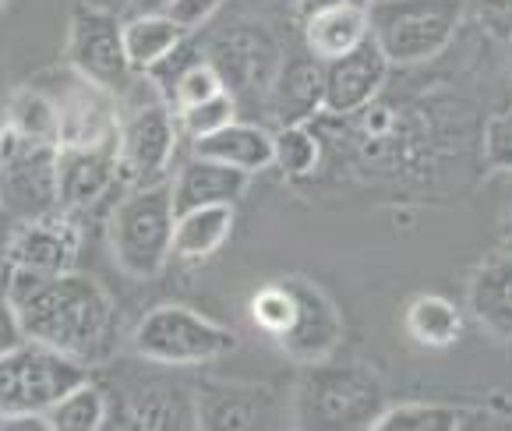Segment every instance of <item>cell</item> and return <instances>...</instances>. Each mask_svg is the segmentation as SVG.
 I'll return each instance as SVG.
<instances>
[{"mask_svg": "<svg viewBox=\"0 0 512 431\" xmlns=\"http://www.w3.org/2000/svg\"><path fill=\"white\" fill-rule=\"evenodd\" d=\"M174 106L166 103L152 78L135 82L121 96V128H117V177L121 188H145L166 181V170L181 142Z\"/></svg>", "mask_w": 512, "mask_h": 431, "instance_id": "cell-2", "label": "cell"}, {"mask_svg": "<svg viewBox=\"0 0 512 431\" xmlns=\"http://www.w3.org/2000/svg\"><path fill=\"white\" fill-rule=\"evenodd\" d=\"M463 18L467 0H375L368 8L371 39L382 46L392 68L435 61L449 50Z\"/></svg>", "mask_w": 512, "mask_h": 431, "instance_id": "cell-4", "label": "cell"}, {"mask_svg": "<svg viewBox=\"0 0 512 431\" xmlns=\"http://www.w3.org/2000/svg\"><path fill=\"white\" fill-rule=\"evenodd\" d=\"M0 424H4V417H0Z\"/></svg>", "mask_w": 512, "mask_h": 431, "instance_id": "cell-42", "label": "cell"}, {"mask_svg": "<svg viewBox=\"0 0 512 431\" xmlns=\"http://www.w3.org/2000/svg\"><path fill=\"white\" fill-rule=\"evenodd\" d=\"M209 64L219 71V78H223L226 89L234 92V99L241 89L269 92L279 75L272 39L265 32H251V29L230 32V36L216 39L209 46Z\"/></svg>", "mask_w": 512, "mask_h": 431, "instance_id": "cell-15", "label": "cell"}, {"mask_svg": "<svg viewBox=\"0 0 512 431\" xmlns=\"http://www.w3.org/2000/svg\"><path fill=\"white\" fill-rule=\"evenodd\" d=\"M0 8H8V0H0Z\"/></svg>", "mask_w": 512, "mask_h": 431, "instance_id": "cell-39", "label": "cell"}, {"mask_svg": "<svg viewBox=\"0 0 512 431\" xmlns=\"http://www.w3.org/2000/svg\"><path fill=\"white\" fill-rule=\"evenodd\" d=\"M89 382V364L53 350L39 340H22L8 354H0V417L39 414Z\"/></svg>", "mask_w": 512, "mask_h": 431, "instance_id": "cell-5", "label": "cell"}, {"mask_svg": "<svg viewBox=\"0 0 512 431\" xmlns=\"http://www.w3.org/2000/svg\"><path fill=\"white\" fill-rule=\"evenodd\" d=\"M290 294H294V322L287 326V333L279 336V347L290 361L297 364H322L332 357V350L343 340V315L332 304V297L322 287H315L311 280L294 276Z\"/></svg>", "mask_w": 512, "mask_h": 431, "instance_id": "cell-11", "label": "cell"}, {"mask_svg": "<svg viewBox=\"0 0 512 431\" xmlns=\"http://www.w3.org/2000/svg\"><path fill=\"white\" fill-rule=\"evenodd\" d=\"M191 152L226 163V167H237L244 174H262V170L272 167V131L258 128V124L230 121L212 135L195 138Z\"/></svg>", "mask_w": 512, "mask_h": 431, "instance_id": "cell-20", "label": "cell"}, {"mask_svg": "<svg viewBox=\"0 0 512 431\" xmlns=\"http://www.w3.org/2000/svg\"><path fill=\"white\" fill-rule=\"evenodd\" d=\"M248 177L251 174H244V170L191 152V159L177 167L174 177L177 216L188 209H202V205H237V198L248 191Z\"/></svg>", "mask_w": 512, "mask_h": 431, "instance_id": "cell-17", "label": "cell"}, {"mask_svg": "<svg viewBox=\"0 0 512 431\" xmlns=\"http://www.w3.org/2000/svg\"><path fill=\"white\" fill-rule=\"evenodd\" d=\"M68 64L96 85L124 96L135 85V68L124 50V18L99 4H78L68 25Z\"/></svg>", "mask_w": 512, "mask_h": 431, "instance_id": "cell-10", "label": "cell"}, {"mask_svg": "<svg viewBox=\"0 0 512 431\" xmlns=\"http://www.w3.org/2000/svg\"><path fill=\"white\" fill-rule=\"evenodd\" d=\"M304 46L308 53H315L318 61H336L343 53H350L357 43L371 36L368 11L354 8V4H336L329 11L304 18Z\"/></svg>", "mask_w": 512, "mask_h": 431, "instance_id": "cell-22", "label": "cell"}, {"mask_svg": "<svg viewBox=\"0 0 512 431\" xmlns=\"http://www.w3.org/2000/svg\"><path fill=\"white\" fill-rule=\"evenodd\" d=\"M322 82L325 61H318L315 53L287 61L269 89L272 117L279 124H308V117L322 110Z\"/></svg>", "mask_w": 512, "mask_h": 431, "instance_id": "cell-19", "label": "cell"}, {"mask_svg": "<svg viewBox=\"0 0 512 431\" xmlns=\"http://www.w3.org/2000/svg\"><path fill=\"white\" fill-rule=\"evenodd\" d=\"M78 244H82V230H78L75 216L61 209L43 220L22 223V230L8 244V262L46 276H61L75 269Z\"/></svg>", "mask_w": 512, "mask_h": 431, "instance_id": "cell-14", "label": "cell"}, {"mask_svg": "<svg viewBox=\"0 0 512 431\" xmlns=\"http://www.w3.org/2000/svg\"><path fill=\"white\" fill-rule=\"evenodd\" d=\"M174 181L131 188L110 212V248L113 258L131 280H156L166 258L174 255Z\"/></svg>", "mask_w": 512, "mask_h": 431, "instance_id": "cell-3", "label": "cell"}, {"mask_svg": "<svg viewBox=\"0 0 512 431\" xmlns=\"http://www.w3.org/2000/svg\"><path fill=\"white\" fill-rule=\"evenodd\" d=\"M389 57L375 39H364L350 53L325 61V82H322V114L329 117H350L368 110L371 99L382 92L389 78Z\"/></svg>", "mask_w": 512, "mask_h": 431, "instance_id": "cell-12", "label": "cell"}, {"mask_svg": "<svg viewBox=\"0 0 512 431\" xmlns=\"http://www.w3.org/2000/svg\"><path fill=\"white\" fill-rule=\"evenodd\" d=\"M191 32L170 15H128L124 18V50L135 75H149L159 61H166Z\"/></svg>", "mask_w": 512, "mask_h": 431, "instance_id": "cell-23", "label": "cell"}, {"mask_svg": "<svg viewBox=\"0 0 512 431\" xmlns=\"http://www.w3.org/2000/svg\"><path fill=\"white\" fill-rule=\"evenodd\" d=\"M223 78H219V71L209 64V57H202V61H195L191 68H184L181 75L174 78V82L166 85V103L174 106V114L177 110H184V106H195L202 103V99L216 96V92H223Z\"/></svg>", "mask_w": 512, "mask_h": 431, "instance_id": "cell-30", "label": "cell"}, {"mask_svg": "<svg viewBox=\"0 0 512 431\" xmlns=\"http://www.w3.org/2000/svg\"><path fill=\"white\" fill-rule=\"evenodd\" d=\"M22 340H29L25 329H22V315H18V308L8 297V290L0 287V354H8V350L18 347Z\"/></svg>", "mask_w": 512, "mask_h": 431, "instance_id": "cell-35", "label": "cell"}, {"mask_svg": "<svg viewBox=\"0 0 512 431\" xmlns=\"http://www.w3.org/2000/svg\"><path fill=\"white\" fill-rule=\"evenodd\" d=\"M0 131H4V117H0Z\"/></svg>", "mask_w": 512, "mask_h": 431, "instance_id": "cell-41", "label": "cell"}, {"mask_svg": "<svg viewBox=\"0 0 512 431\" xmlns=\"http://www.w3.org/2000/svg\"><path fill=\"white\" fill-rule=\"evenodd\" d=\"M234 234V205H202L177 216L174 227V255L184 262L212 258Z\"/></svg>", "mask_w": 512, "mask_h": 431, "instance_id": "cell-24", "label": "cell"}, {"mask_svg": "<svg viewBox=\"0 0 512 431\" xmlns=\"http://www.w3.org/2000/svg\"><path fill=\"white\" fill-rule=\"evenodd\" d=\"M106 417H110V403L96 382H82L46 410L50 431H99L106 428Z\"/></svg>", "mask_w": 512, "mask_h": 431, "instance_id": "cell-28", "label": "cell"}, {"mask_svg": "<svg viewBox=\"0 0 512 431\" xmlns=\"http://www.w3.org/2000/svg\"><path fill=\"white\" fill-rule=\"evenodd\" d=\"M131 347L142 361L166 364V368H195L237 350V336L188 304H159L142 315L131 333Z\"/></svg>", "mask_w": 512, "mask_h": 431, "instance_id": "cell-7", "label": "cell"}, {"mask_svg": "<svg viewBox=\"0 0 512 431\" xmlns=\"http://www.w3.org/2000/svg\"><path fill=\"white\" fill-rule=\"evenodd\" d=\"M57 159V142L25 138L11 128L0 131V209L22 223L61 212Z\"/></svg>", "mask_w": 512, "mask_h": 431, "instance_id": "cell-8", "label": "cell"}, {"mask_svg": "<svg viewBox=\"0 0 512 431\" xmlns=\"http://www.w3.org/2000/svg\"><path fill=\"white\" fill-rule=\"evenodd\" d=\"M481 152H484V167L488 170L505 174V177L512 174V106L484 124Z\"/></svg>", "mask_w": 512, "mask_h": 431, "instance_id": "cell-32", "label": "cell"}, {"mask_svg": "<svg viewBox=\"0 0 512 431\" xmlns=\"http://www.w3.org/2000/svg\"><path fill=\"white\" fill-rule=\"evenodd\" d=\"M403 326H407L410 340L421 343V347H452L463 333V315L460 308L442 294H417L407 304V315H403Z\"/></svg>", "mask_w": 512, "mask_h": 431, "instance_id": "cell-25", "label": "cell"}, {"mask_svg": "<svg viewBox=\"0 0 512 431\" xmlns=\"http://www.w3.org/2000/svg\"><path fill=\"white\" fill-rule=\"evenodd\" d=\"M467 15L498 43H512V0H467Z\"/></svg>", "mask_w": 512, "mask_h": 431, "instance_id": "cell-33", "label": "cell"}, {"mask_svg": "<svg viewBox=\"0 0 512 431\" xmlns=\"http://www.w3.org/2000/svg\"><path fill=\"white\" fill-rule=\"evenodd\" d=\"M0 117H4V128L18 131V135L61 145V114H57V103H53L50 92L39 89L36 82L11 92Z\"/></svg>", "mask_w": 512, "mask_h": 431, "instance_id": "cell-26", "label": "cell"}, {"mask_svg": "<svg viewBox=\"0 0 512 431\" xmlns=\"http://www.w3.org/2000/svg\"><path fill=\"white\" fill-rule=\"evenodd\" d=\"M39 89H46L61 114V145H103L117 142L121 128V96L82 71L68 64L64 71H46L36 78Z\"/></svg>", "mask_w": 512, "mask_h": 431, "instance_id": "cell-9", "label": "cell"}, {"mask_svg": "<svg viewBox=\"0 0 512 431\" xmlns=\"http://www.w3.org/2000/svg\"><path fill=\"white\" fill-rule=\"evenodd\" d=\"M57 184H61L64 212L78 216V212L96 209L113 188H121V177H117V142L61 145Z\"/></svg>", "mask_w": 512, "mask_h": 431, "instance_id": "cell-13", "label": "cell"}, {"mask_svg": "<svg viewBox=\"0 0 512 431\" xmlns=\"http://www.w3.org/2000/svg\"><path fill=\"white\" fill-rule=\"evenodd\" d=\"M230 121H237V99L230 89L216 92V96L202 99V103H195V106L177 110V128H181V135L191 138V142L226 128Z\"/></svg>", "mask_w": 512, "mask_h": 431, "instance_id": "cell-29", "label": "cell"}, {"mask_svg": "<svg viewBox=\"0 0 512 431\" xmlns=\"http://www.w3.org/2000/svg\"><path fill=\"white\" fill-rule=\"evenodd\" d=\"M322 163V142L308 124H279L272 131V167L290 181L311 177Z\"/></svg>", "mask_w": 512, "mask_h": 431, "instance_id": "cell-27", "label": "cell"}, {"mask_svg": "<svg viewBox=\"0 0 512 431\" xmlns=\"http://www.w3.org/2000/svg\"><path fill=\"white\" fill-rule=\"evenodd\" d=\"M219 8H223V0H174L166 15L174 18L177 25H184L188 32H198Z\"/></svg>", "mask_w": 512, "mask_h": 431, "instance_id": "cell-34", "label": "cell"}, {"mask_svg": "<svg viewBox=\"0 0 512 431\" xmlns=\"http://www.w3.org/2000/svg\"><path fill=\"white\" fill-rule=\"evenodd\" d=\"M385 410V389L378 375L361 364L329 368L308 364L297 386V421L304 428H375Z\"/></svg>", "mask_w": 512, "mask_h": 431, "instance_id": "cell-6", "label": "cell"}, {"mask_svg": "<svg viewBox=\"0 0 512 431\" xmlns=\"http://www.w3.org/2000/svg\"><path fill=\"white\" fill-rule=\"evenodd\" d=\"M198 428H262L276 421V407L265 389L244 386H198L195 393Z\"/></svg>", "mask_w": 512, "mask_h": 431, "instance_id": "cell-18", "label": "cell"}, {"mask_svg": "<svg viewBox=\"0 0 512 431\" xmlns=\"http://www.w3.org/2000/svg\"><path fill=\"white\" fill-rule=\"evenodd\" d=\"M251 318L258 322V329H265L269 336H283L287 326L294 322V294H290V283H269L251 297Z\"/></svg>", "mask_w": 512, "mask_h": 431, "instance_id": "cell-31", "label": "cell"}, {"mask_svg": "<svg viewBox=\"0 0 512 431\" xmlns=\"http://www.w3.org/2000/svg\"><path fill=\"white\" fill-rule=\"evenodd\" d=\"M174 0H128V15H166Z\"/></svg>", "mask_w": 512, "mask_h": 431, "instance_id": "cell-36", "label": "cell"}, {"mask_svg": "<svg viewBox=\"0 0 512 431\" xmlns=\"http://www.w3.org/2000/svg\"><path fill=\"white\" fill-rule=\"evenodd\" d=\"M336 4H347V0H297V15H301V22H304V18L318 15V11L336 8Z\"/></svg>", "mask_w": 512, "mask_h": 431, "instance_id": "cell-37", "label": "cell"}, {"mask_svg": "<svg viewBox=\"0 0 512 431\" xmlns=\"http://www.w3.org/2000/svg\"><path fill=\"white\" fill-rule=\"evenodd\" d=\"M495 424V414L467 403H396L385 407L375 431H467Z\"/></svg>", "mask_w": 512, "mask_h": 431, "instance_id": "cell-21", "label": "cell"}, {"mask_svg": "<svg viewBox=\"0 0 512 431\" xmlns=\"http://www.w3.org/2000/svg\"><path fill=\"white\" fill-rule=\"evenodd\" d=\"M347 4H354V8H364V11H368L371 4H375V0H347Z\"/></svg>", "mask_w": 512, "mask_h": 431, "instance_id": "cell-38", "label": "cell"}, {"mask_svg": "<svg viewBox=\"0 0 512 431\" xmlns=\"http://www.w3.org/2000/svg\"><path fill=\"white\" fill-rule=\"evenodd\" d=\"M467 308L488 336L512 340V255L498 251L477 265L467 290Z\"/></svg>", "mask_w": 512, "mask_h": 431, "instance_id": "cell-16", "label": "cell"}, {"mask_svg": "<svg viewBox=\"0 0 512 431\" xmlns=\"http://www.w3.org/2000/svg\"><path fill=\"white\" fill-rule=\"evenodd\" d=\"M509 195H512V174H509Z\"/></svg>", "mask_w": 512, "mask_h": 431, "instance_id": "cell-40", "label": "cell"}, {"mask_svg": "<svg viewBox=\"0 0 512 431\" xmlns=\"http://www.w3.org/2000/svg\"><path fill=\"white\" fill-rule=\"evenodd\" d=\"M29 340L92 364L113 326V297L99 280L85 273L50 276L32 297L18 304Z\"/></svg>", "mask_w": 512, "mask_h": 431, "instance_id": "cell-1", "label": "cell"}]
</instances>
